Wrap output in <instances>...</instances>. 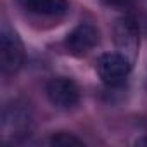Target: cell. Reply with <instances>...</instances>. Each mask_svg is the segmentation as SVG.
<instances>
[{"label":"cell","instance_id":"obj_1","mask_svg":"<svg viewBox=\"0 0 147 147\" xmlns=\"http://www.w3.org/2000/svg\"><path fill=\"white\" fill-rule=\"evenodd\" d=\"M130 71H131V61L119 52L102 54L97 61V73L100 80L109 87L121 85L130 75Z\"/></svg>","mask_w":147,"mask_h":147},{"label":"cell","instance_id":"obj_2","mask_svg":"<svg viewBox=\"0 0 147 147\" xmlns=\"http://www.w3.org/2000/svg\"><path fill=\"white\" fill-rule=\"evenodd\" d=\"M24 62V47L19 35L9 26L2 28L0 33V64L4 73H16Z\"/></svg>","mask_w":147,"mask_h":147},{"label":"cell","instance_id":"obj_3","mask_svg":"<svg viewBox=\"0 0 147 147\" xmlns=\"http://www.w3.org/2000/svg\"><path fill=\"white\" fill-rule=\"evenodd\" d=\"M114 43H116L119 54L128 57L133 64L137 55H138L140 38H138V26L135 24V21L131 18H121L116 21V24H114Z\"/></svg>","mask_w":147,"mask_h":147},{"label":"cell","instance_id":"obj_4","mask_svg":"<svg viewBox=\"0 0 147 147\" xmlns=\"http://www.w3.org/2000/svg\"><path fill=\"white\" fill-rule=\"evenodd\" d=\"M49 100L59 109L75 107L80 100V88L69 78H54L47 85Z\"/></svg>","mask_w":147,"mask_h":147},{"label":"cell","instance_id":"obj_5","mask_svg":"<svg viewBox=\"0 0 147 147\" xmlns=\"http://www.w3.org/2000/svg\"><path fill=\"white\" fill-rule=\"evenodd\" d=\"M99 43V30L90 23H82L66 36V47L73 55H85Z\"/></svg>","mask_w":147,"mask_h":147},{"label":"cell","instance_id":"obj_6","mask_svg":"<svg viewBox=\"0 0 147 147\" xmlns=\"http://www.w3.org/2000/svg\"><path fill=\"white\" fill-rule=\"evenodd\" d=\"M18 4L28 12L50 18L64 16L69 9L67 0H18Z\"/></svg>","mask_w":147,"mask_h":147},{"label":"cell","instance_id":"obj_7","mask_svg":"<svg viewBox=\"0 0 147 147\" xmlns=\"http://www.w3.org/2000/svg\"><path fill=\"white\" fill-rule=\"evenodd\" d=\"M30 125V114L23 106H14L5 109L4 114V128H11L12 135H21L26 133Z\"/></svg>","mask_w":147,"mask_h":147},{"label":"cell","instance_id":"obj_8","mask_svg":"<svg viewBox=\"0 0 147 147\" xmlns=\"http://www.w3.org/2000/svg\"><path fill=\"white\" fill-rule=\"evenodd\" d=\"M50 144H52V145H61V147L85 145V144H83V140H80L78 137H75L73 133H67V131H59V133L52 135V138H50Z\"/></svg>","mask_w":147,"mask_h":147},{"label":"cell","instance_id":"obj_9","mask_svg":"<svg viewBox=\"0 0 147 147\" xmlns=\"http://www.w3.org/2000/svg\"><path fill=\"white\" fill-rule=\"evenodd\" d=\"M107 5H114V7H121V5H126L130 0H104Z\"/></svg>","mask_w":147,"mask_h":147},{"label":"cell","instance_id":"obj_10","mask_svg":"<svg viewBox=\"0 0 147 147\" xmlns=\"http://www.w3.org/2000/svg\"><path fill=\"white\" fill-rule=\"evenodd\" d=\"M135 144H137V145H147V137H144V138H138Z\"/></svg>","mask_w":147,"mask_h":147}]
</instances>
